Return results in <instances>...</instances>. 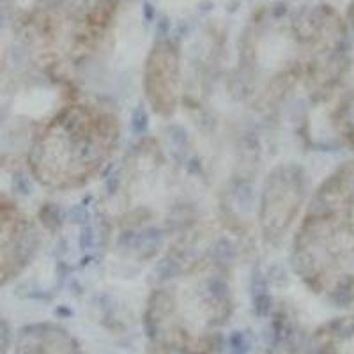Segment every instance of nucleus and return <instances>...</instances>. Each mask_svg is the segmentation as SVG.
<instances>
[{"label": "nucleus", "instance_id": "nucleus-3", "mask_svg": "<svg viewBox=\"0 0 354 354\" xmlns=\"http://www.w3.org/2000/svg\"><path fill=\"white\" fill-rule=\"evenodd\" d=\"M28 238L30 230L25 218L9 205L0 204V286L8 282L24 266L30 252Z\"/></svg>", "mask_w": 354, "mask_h": 354}, {"label": "nucleus", "instance_id": "nucleus-5", "mask_svg": "<svg viewBox=\"0 0 354 354\" xmlns=\"http://www.w3.org/2000/svg\"><path fill=\"white\" fill-rule=\"evenodd\" d=\"M8 346H9L8 330H6L4 322L0 321V354H6V351H8Z\"/></svg>", "mask_w": 354, "mask_h": 354}, {"label": "nucleus", "instance_id": "nucleus-1", "mask_svg": "<svg viewBox=\"0 0 354 354\" xmlns=\"http://www.w3.org/2000/svg\"><path fill=\"white\" fill-rule=\"evenodd\" d=\"M117 138L115 122L91 109H69L37 142L32 165L44 183L66 186L96 172Z\"/></svg>", "mask_w": 354, "mask_h": 354}, {"label": "nucleus", "instance_id": "nucleus-2", "mask_svg": "<svg viewBox=\"0 0 354 354\" xmlns=\"http://www.w3.org/2000/svg\"><path fill=\"white\" fill-rule=\"evenodd\" d=\"M145 96L160 115L174 113L179 91V59L170 43L156 44L145 64Z\"/></svg>", "mask_w": 354, "mask_h": 354}, {"label": "nucleus", "instance_id": "nucleus-4", "mask_svg": "<svg viewBox=\"0 0 354 354\" xmlns=\"http://www.w3.org/2000/svg\"><path fill=\"white\" fill-rule=\"evenodd\" d=\"M17 354H82V351L61 328L32 326L21 331Z\"/></svg>", "mask_w": 354, "mask_h": 354}]
</instances>
